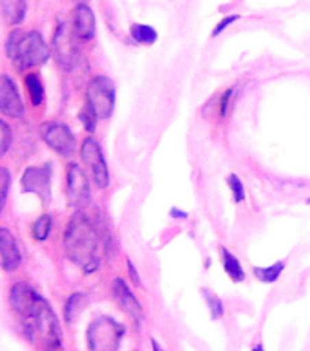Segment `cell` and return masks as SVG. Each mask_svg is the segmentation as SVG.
<instances>
[{
	"mask_svg": "<svg viewBox=\"0 0 310 351\" xmlns=\"http://www.w3.org/2000/svg\"><path fill=\"white\" fill-rule=\"evenodd\" d=\"M21 324L24 326V335H26V339L29 342H33L35 337H38L48 351L60 350V346H62V329H60L59 318H57V315H55L46 298L38 296L31 315L26 320H21Z\"/></svg>",
	"mask_w": 310,
	"mask_h": 351,
	"instance_id": "cell-3",
	"label": "cell"
},
{
	"mask_svg": "<svg viewBox=\"0 0 310 351\" xmlns=\"http://www.w3.org/2000/svg\"><path fill=\"white\" fill-rule=\"evenodd\" d=\"M152 348H153V351H164L163 348L157 344V340H152Z\"/></svg>",
	"mask_w": 310,
	"mask_h": 351,
	"instance_id": "cell-32",
	"label": "cell"
},
{
	"mask_svg": "<svg viewBox=\"0 0 310 351\" xmlns=\"http://www.w3.org/2000/svg\"><path fill=\"white\" fill-rule=\"evenodd\" d=\"M73 33L81 40H92L95 35V15L90 5L77 4L73 11Z\"/></svg>",
	"mask_w": 310,
	"mask_h": 351,
	"instance_id": "cell-15",
	"label": "cell"
},
{
	"mask_svg": "<svg viewBox=\"0 0 310 351\" xmlns=\"http://www.w3.org/2000/svg\"><path fill=\"white\" fill-rule=\"evenodd\" d=\"M79 119H81V123L84 125V128H86V132H93L95 130V126H97V119L99 115L97 112L90 106V104L86 103V106L79 112Z\"/></svg>",
	"mask_w": 310,
	"mask_h": 351,
	"instance_id": "cell-24",
	"label": "cell"
},
{
	"mask_svg": "<svg viewBox=\"0 0 310 351\" xmlns=\"http://www.w3.org/2000/svg\"><path fill=\"white\" fill-rule=\"evenodd\" d=\"M11 139H13V136H11L10 125L0 119V158L10 150Z\"/></svg>",
	"mask_w": 310,
	"mask_h": 351,
	"instance_id": "cell-27",
	"label": "cell"
},
{
	"mask_svg": "<svg viewBox=\"0 0 310 351\" xmlns=\"http://www.w3.org/2000/svg\"><path fill=\"white\" fill-rule=\"evenodd\" d=\"M221 256H223L224 273L229 274L230 280H234V282H243V280H245V271H243V265H241L240 260H237L229 249H224V247H221Z\"/></svg>",
	"mask_w": 310,
	"mask_h": 351,
	"instance_id": "cell-17",
	"label": "cell"
},
{
	"mask_svg": "<svg viewBox=\"0 0 310 351\" xmlns=\"http://www.w3.org/2000/svg\"><path fill=\"white\" fill-rule=\"evenodd\" d=\"M26 88L27 93H29V99H31V104L38 106V104L44 103V86L42 81H40V77L35 75V73H27Z\"/></svg>",
	"mask_w": 310,
	"mask_h": 351,
	"instance_id": "cell-21",
	"label": "cell"
},
{
	"mask_svg": "<svg viewBox=\"0 0 310 351\" xmlns=\"http://www.w3.org/2000/svg\"><path fill=\"white\" fill-rule=\"evenodd\" d=\"M88 104L97 112L99 119H108L115 108V84L106 75L93 77L86 90Z\"/></svg>",
	"mask_w": 310,
	"mask_h": 351,
	"instance_id": "cell-5",
	"label": "cell"
},
{
	"mask_svg": "<svg viewBox=\"0 0 310 351\" xmlns=\"http://www.w3.org/2000/svg\"><path fill=\"white\" fill-rule=\"evenodd\" d=\"M170 216H174V218H183V219L188 218V214L183 213V210H177V208H172V210H170Z\"/></svg>",
	"mask_w": 310,
	"mask_h": 351,
	"instance_id": "cell-31",
	"label": "cell"
},
{
	"mask_svg": "<svg viewBox=\"0 0 310 351\" xmlns=\"http://www.w3.org/2000/svg\"><path fill=\"white\" fill-rule=\"evenodd\" d=\"M42 139L44 143L48 145L51 150H55L60 156H64V158H70L75 152L77 141L75 136H73V132L68 128L62 123H48V125L42 126Z\"/></svg>",
	"mask_w": 310,
	"mask_h": 351,
	"instance_id": "cell-10",
	"label": "cell"
},
{
	"mask_svg": "<svg viewBox=\"0 0 310 351\" xmlns=\"http://www.w3.org/2000/svg\"><path fill=\"white\" fill-rule=\"evenodd\" d=\"M84 304H86V295L84 293H73V295L66 300L64 306V320L68 324H71L79 317V313L84 309Z\"/></svg>",
	"mask_w": 310,
	"mask_h": 351,
	"instance_id": "cell-18",
	"label": "cell"
},
{
	"mask_svg": "<svg viewBox=\"0 0 310 351\" xmlns=\"http://www.w3.org/2000/svg\"><path fill=\"white\" fill-rule=\"evenodd\" d=\"M232 95H234V88H229V90L223 93V97H221V103H219V114H221V117H224V115L229 114L230 99H232Z\"/></svg>",
	"mask_w": 310,
	"mask_h": 351,
	"instance_id": "cell-29",
	"label": "cell"
},
{
	"mask_svg": "<svg viewBox=\"0 0 310 351\" xmlns=\"http://www.w3.org/2000/svg\"><path fill=\"white\" fill-rule=\"evenodd\" d=\"M26 0H0V13L8 26H18L26 19Z\"/></svg>",
	"mask_w": 310,
	"mask_h": 351,
	"instance_id": "cell-16",
	"label": "cell"
},
{
	"mask_svg": "<svg viewBox=\"0 0 310 351\" xmlns=\"http://www.w3.org/2000/svg\"><path fill=\"white\" fill-rule=\"evenodd\" d=\"M130 35L135 43L144 44V46H152L157 40V32L152 26H146V24H131Z\"/></svg>",
	"mask_w": 310,
	"mask_h": 351,
	"instance_id": "cell-19",
	"label": "cell"
},
{
	"mask_svg": "<svg viewBox=\"0 0 310 351\" xmlns=\"http://www.w3.org/2000/svg\"><path fill=\"white\" fill-rule=\"evenodd\" d=\"M128 271H130V276H131V280H133V284H135V285L141 284V280H139V274H137L135 267H133V263H131L130 260H128Z\"/></svg>",
	"mask_w": 310,
	"mask_h": 351,
	"instance_id": "cell-30",
	"label": "cell"
},
{
	"mask_svg": "<svg viewBox=\"0 0 310 351\" xmlns=\"http://www.w3.org/2000/svg\"><path fill=\"white\" fill-rule=\"evenodd\" d=\"M125 326L112 317H97L86 329L88 351H119Z\"/></svg>",
	"mask_w": 310,
	"mask_h": 351,
	"instance_id": "cell-4",
	"label": "cell"
},
{
	"mask_svg": "<svg viewBox=\"0 0 310 351\" xmlns=\"http://www.w3.org/2000/svg\"><path fill=\"white\" fill-rule=\"evenodd\" d=\"M112 295H114L115 302L119 304V307L126 315H130L137 324H141L144 320V309L139 304L133 293L130 291V287L126 285V282L122 278H115L114 284H112Z\"/></svg>",
	"mask_w": 310,
	"mask_h": 351,
	"instance_id": "cell-12",
	"label": "cell"
},
{
	"mask_svg": "<svg viewBox=\"0 0 310 351\" xmlns=\"http://www.w3.org/2000/svg\"><path fill=\"white\" fill-rule=\"evenodd\" d=\"M229 186H230V191H232V197H234V202L235 203H241V202H245V186H243V183H241V180L237 178L235 174H230L229 176Z\"/></svg>",
	"mask_w": 310,
	"mask_h": 351,
	"instance_id": "cell-26",
	"label": "cell"
},
{
	"mask_svg": "<svg viewBox=\"0 0 310 351\" xmlns=\"http://www.w3.org/2000/svg\"><path fill=\"white\" fill-rule=\"evenodd\" d=\"M21 262L22 254L16 245L15 236L4 227H0V267L8 273H13L21 267Z\"/></svg>",
	"mask_w": 310,
	"mask_h": 351,
	"instance_id": "cell-14",
	"label": "cell"
},
{
	"mask_svg": "<svg viewBox=\"0 0 310 351\" xmlns=\"http://www.w3.org/2000/svg\"><path fill=\"white\" fill-rule=\"evenodd\" d=\"M235 21H240V15H230V16H224L223 21L219 22L218 26L214 27V32H212V37H218L219 33H223L227 27L230 26V24H234Z\"/></svg>",
	"mask_w": 310,
	"mask_h": 351,
	"instance_id": "cell-28",
	"label": "cell"
},
{
	"mask_svg": "<svg viewBox=\"0 0 310 351\" xmlns=\"http://www.w3.org/2000/svg\"><path fill=\"white\" fill-rule=\"evenodd\" d=\"M81 158L84 161V165L90 170L93 181L99 189H106L109 185V172L108 165H106V159L103 156V150H101V145H99L93 137H88L84 139L81 147Z\"/></svg>",
	"mask_w": 310,
	"mask_h": 351,
	"instance_id": "cell-6",
	"label": "cell"
},
{
	"mask_svg": "<svg viewBox=\"0 0 310 351\" xmlns=\"http://www.w3.org/2000/svg\"><path fill=\"white\" fill-rule=\"evenodd\" d=\"M252 351H265V350H263V346H261V344H257L256 348H254V350H252Z\"/></svg>",
	"mask_w": 310,
	"mask_h": 351,
	"instance_id": "cell-33",
	"label": "cell"
},
{
	"mask_svg": "<svg viewBox=\"0 0 310 351\" xmlns=\"http://www.w3.org/2000/svg\"><path fill=\"white\" fill-rule=\"evenodd\" d=\"M22 191L27 194H35L42 203L51 199V163L42 167H27L21 180Z\"/></svg>",
	"mask_w": 310,
	"mask_h": 351,
	"instance_id": "cell-7",
	"label": "cell"
},
{
	"mask_svg": "<svg viewBox=\"0 0 310 351\" xmlns=\"http://www.w3.org/2000/svg\"><path fill=\"white\" fill-rule=\"evenodd\" d=\"M77 4H86V0H75Z\"/></svg>",
	"mask_w": 310,
	"mask_h": 351,
	"instance_id": "cell-34",
	"label": "cell"
},
{
	"mask_svg": "<svg viewBox=\"0 0 310 351\" xmlns=\"http://www.w3.org/2000/svg\"><path fill=\"white\" fill-rule=\"evenodd\" d=\"M285 271V262H276L268 267H254V276H256L259 282H265V284H274L276 280L281 276V273Z\"/></svg>",
	"mask_w": 310,
	"mask_h": 351,
	"instance_id": "cell-20",
	"label": "cell"
},
{
	"mask_svg": "<svg viewBox=\"0 0 310 351\" xmlns=\"http://www.w3.org/2000/svg\"><path fill=\"white\" fill-rule=\"evenodd\" d=\"M203 295H205V300H207L208 307H210V315H212V320H218V318L223 317V302L218 295H214L210 289H203Z\"/></svg>",
	"mask_w": 310,
	"mask_h": 351,
	"instance_id": "cell-23",
	"label": "cell"
},
{
	"mask_svg": "<svg viewBox=\"0 0 310 351\" xmlns=\"http://www.w3.org/2000/svg\"><path fill=\"white\" fill-rule=\"evenodd\" d=\"M66 256L84 273L97 271L103 260L104 240L97 225L86 214L75 213L64 230Z\"/></svg>",
	"mask_w": 310,
	"mask_h": 351,
	"instance_id": "cell-1",
	"label": "cell"
},
{
	"mask_svg": "<svg viewBox=\"0 0 310 351\" xmlns=\"http://www.w3.org/2000/svg\"><path fill=\"white\" fill-rule=\"evenodd\" d=\"M309 202H310V199H309Z\"/></svg>",
	"mask_w": 310,
	"mask_h": 351,
	"instance_id": "cell-35",
	"label": "cell"
},
{
	"mask_svg": "<svg viewBox=\"0 0 310 351\" xmlns=\"http://www.w3.org/2000/svg\"><path fill=\"white\" fill-rule=\"evenodd\" d=\"M66 196L73 207H86L90 203V181L77 163H70L66 169Z\"/></svg>",
	"mask_w": 310,
	"mask_h": 351,
	"instance_id": "cell-9",
	"label": "cell"
},
{
	"mask_svg": "<svg viewBox=\"0 0 310 351\" xmlns=\"http://www.w3.org/2000/svg\"><path fill=\"white\" fill-rule=\"evenodd\" d=\"M10 186H11V174L10 170L0 167V214L4 210L5 199H8V194H10Z\"/></svg>",
	"mask_w": 310,
	"mask_h": 351,
	"instance_id": "cell-25",
	"label": "cell"
},
{
	"mask_svg": "<svg viewBox=\"0 0 310 351\" xmlns=\"http://www.w3.org/2000/svg\"><path fill=\"white\" fill-rule=\"evenodd\" d=\"M0 114L13 117V119H21L26 114L18 88L13 79L5 73H0Z\"/></svg>",
	"mask_w": 310,
	"mask_h": 351,
	"instance_id": "cell-11",
	"label": "cell"
},
{
	"mask_svg": "<svg viewBox=\"0 0 310 351\" xmlns=\"http://www.w3.org/2000/svg\"><path fill=\"white\" fill-rule=\"evenodd\" d=\"M5 55L18 70H27L46 64L49 59V48L37 29H13L5 38Z\"/></svg>",
	"mask_w": 310,
	"mask_h": 351,
	"instance_id": "cell-2",
	"label": "cell"
},
{
	"mask_svg": "<svg viewBox=\"0 0 310 351\" xmlns=\"http://www.w3.org/2000/svg\"><path fill=\"white\" fill-rule=\"evenodd\" d=\"M38 293L35 289H31L27 284H15L11 287L10 291V304L13 307V311L18 315L21 320H26L29 315H31L33 307L37 304L38 300Z\"/></svg>",
	"mask_w": 310,
	"mask_h": 351,
	"instance_id": "cell-13",
	"label": "cell"
},
{
	"mask_svg": "<svg viewBox=\"0 0 310 351\" xmlns=\"http://www.w3.org/2000/svg\"><path fill=\"white\" fill-rule=\"evenodd\" d=\"M73 35H75V33L71 32L66 24H59L57 29H55L53 43H51L55 60H57L59 66H62L64 70L73 68L77 60H79V51H77Z\"/></svg>",
	"mask_w": 310,
	"mask_h": 351,
	"instance_id": "cell-8",
	"label": "cell"
},
{
	"mask_svg": "<svg viewBox=\"0 0 310 351\" xmlns=\"http://www.w3.org/2000/svg\"><path fill=\"white\" fill-rule=\"evenodd\" d=\"M51 225H53V219L48 214H44L40 218L33 223L31 227V234L37 241H44L49 236V230H51Z\"/></svg>",
	"mask_w": 310,
	"mask_h": 351,
	"instance_id": "cell-22",
	"label": "cell"
}]
</instances>
